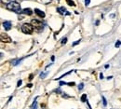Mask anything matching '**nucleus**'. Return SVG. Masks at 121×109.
Segmentation results:
<instances>
[{
  "label": "nucleus",
  "instance_id": "nucleus-20",
  "mask_svg": "<svg viewBox=\"0 0 121 109\" xmlns=\"http://www.w3.org/2000/svg\"><path fill=\"white\" fill-rule=\"evenodd\" d=\"M67 85H69V86H74L75 83H74V82H70V83H67Z\"/></svg>",
  "mask_w": 121,
  "mask_h": 109
},
{
  "label": "nucleus",
  "instance_id": "nucleus-13",
  "mask_svg": "<svg viewBox=\"0 0 121 109\" xmlns=\"http://www.w3.org/2000/svg\"><path fill=\"white\" fill-rule=\"evenodd\" d=\"M103 102H104V105L106 106V105H107V101H106V99L104 96H103Z\"/></svg>",
  "mask_w": 121,
  "mask_h": 109
},
{
  "label": "nucleus",
  "instance_id": "nucleus-9",
  "mask_svg": "<svg viewBox=\"0 0 121 109\" xmlns=\"http://www.w3.org/2000/svg\"><path fill=\"white\" fill-rule=\"evenodd\" d=\"M22 61V59H15V60H13V61H12V64H13L14 66H16V65L20 64Z\"/></svg>",
  "mask_w": 121,
  "mask_h": 109
},
{
  "label": "nucleus",
  "instance_id": "nucleus-11",
  "mask_svg": "<svg viewBox=\"0 0 121 109\" xmlns=\"http://www.w3.org/2000/svg\"><path fill=\"white\" fill-rule=\"evenodd\" d=\"M88 100H87V94H83L82 96H81V102H83V103H85V102H87Z\"/></svg>",
  "mask_w": 121,
  "mask_h": 109
},
{
  "label": "nucleus",
  "instance_id": "nucleus-24",
  "mask_svg": "<svg viewBox=\"0 0 121 109\" xmlns=\"http://www.w3.org/2000/svg\"><path fill=\"white\" fill-rule=\"evenodd\" d=\"M51 60L54 61V60H55V57H54V56H51Z\"/></svg>",
  "mask_w": 121,
  "mask_h": 109
},
{
  "label": "nucleus",
  "instance_id": "nucleus-7",
  "mask_svg": "<svg viewBox=\"0 0 121 109\" xmlns=\"http://www.w3.org/2000/svg\"><path fill=\"white\" fill-rule=\"evenodd\" d=\"M22 13H23V14H26V15H32V13H33V10H32L31 9H22Z\"/></svg>",
  "mask_w": 121,
  "mask_h": 109
},
{
  "label": "nucleus",
  "instance_id": "nucleus-14",
  "mask_svg": "<svg viewBox=\"0 0 121 109\" xmlns=\"http://www.w3.org/2000/svg\"><path fill=\"white\" fill-rule=\"evenodd\" d=\"M79 43H80V39H79V40H77V41H75V42L73 43V47L76 46V45H77V44H79Z\"/></svg>",
  "mask_w": 121,
  "mask_h": 109
},
{
  "label": "nucleus",
  "instance_id": "nucleus-8",
  "mask_svg": "<svg viewBox=\"0 0 121 109\" xmlns=\"http://www.w3.org/2000/svg\"><path fill=\"white\" fill-rule=\"evenodd\" d=\"M57 11L60 13V14H64L65 13V11H66V9H65V8L64 7H60V8H58L57 9Z\"/></svg>",
  "mask_w": 121,
  "mask_h": 109
},
{
  "label": "nucleus",
  "instance_id": "nucleus-5",
  "mask_svg": "<svg viewBox=\"0 0 121 109\" xmlns=\"http://www.w3.org/2000/svg\"><path fill=\"white\" fill-rule=\"evenodd\" d=\"M3 26H4L5 30L9 31V30H10V29H11V22H9V21L4 22H3Z\"/></svg>",
  "mask_w": 121,
  "mask_h": 109
},
{
  "label": "nucleus",
  "instance_id": "nucleus-19",
  "mask_svg": "<svg viewBox=\"0 0 121 109\" xmlns=\"http://www.w3.org/2000/svg\"><path fill=\"white\" fill-rule=\"evenodd\" d=\"M90 3H91V0H85V4H86V6H89Z\"/></svg>",
  "mask_w": 121,
  "mask_h": 109
},
{
  "label": "nucleus",
  "instance_id": "nucleus-2",
  "mask_svg": "<svg viewBox=\"0 0 121 109\" xmlns=\"http://www.w3.org/2000/svg\"><path fill=\"white\" fill-rule=\"evenodd\" d=\"M22 31L23 32L24 34H27V35L32 34L33 31H34V26L30 23H23L22 25Z\"/></svg>",
  "mask_w": 121,
  "mask_h": 109
},
{
  "label": "nucleus",
  "instance_id": "nucleus-23",
  "mask_svg": "<svg viewBox=\"0 0 121 109\" xmlns=\"http://www.w3.org/2000/svg\"><path fill=\"white\" fill-rule=\"evenodd\" d=\"M100 78H101V79H103V78H104V75H103V74H101V75H100Z\"/></svg>",
  "mask_w": 121,
  "mask_h": 109
},
{
  "label": "nucleus",
  "instance_id": "nucleus-16",
  "mask_svg": "<svg viewBox=\"0 0 121 109\" xmlns=\"http://www.w3.org/2000/svg\"><path fill=\"white\" fill-rule=\"evenodd\" d=\"M120 45H121V41H117V42L116 43V45H115V46H116V48H118Z\"/></svg>",
  "mask_w": 121,
  "mask_h": 109
},
{
  "label": "nucleus",
  "instance_id": "nucleus-12",
  "mask_svg": "<svg viewBox=\"0 0 121 109\" xmlns=\"http://www.w3.org/2000/svg\"><path fill=\"white\" fill-rule=\"evenodd\" d=\"M66 3H67L69 6H72V7H75V6H76V5H75V2L72 1V0H66Z\"/></svg>",
  "mask_w": 121,
  "mask_h": 109
},
{
  "label": "nucleus",
  "instance_id": "nucleus-18",
  "mask_svg": "<svg viewBox=\"0 0 121 109\" xmlns=\"http://www.w3.org/2000/svg\"><path fill=\"white\" fill-rule=\"evenodd\" d=\"M22 80H19L18 83H17V87H20V86L22 85Z\"/></svg>",
  "mask_w": 121,
  "mask_h": 109
},
{
  "label": "nucleus",
  "instance_id": "nucleus-3",
  "mask_svg": "<svg viewBox=\"0 0 121 109\" xmlns=\"http://www.w3.org/2000/svg\"><path fill=\"white\" fill-rule=\"evenodd\" d=\"M0 39H1V41L4 42V43H10V42H11L10 36H9L8 34H5V33H2V34L0 35Z\"/></svg>",
  "mask_w": 121,
  "mask_h": 109
},
{
  "label": "nucleus",
  "instance_id": "nucleus-1",
  "mask_svg": "<svg viewBox=\"0 0 121 109\" xmlns=\"http://www.w3.org/2000/svg\"><path fill=\"white\" fill-rule=\"evenodd\" d=\"M6 8L9 10H12V11H14L16 13H22V11L21 9V5L18 2H16V1H11L10 3H9L6 6Z\"/></svg>",
  "mask_w": 121,
  "mask_h": 109
},
{
  "label": "nucleus",
  "instance_id": "nucleus-22",
  "mask_svg": "<svg viewBox=\"0 0 121 109\" xmlns=\"http://www.w3.org/2000/svg\"><path fill=\"white\" fill-rule=\"evenodd\" d=\"M2 1H3V2H6V3H8V4L11 2V0H2Z\"/></svg>",
  "mask_w": 121,
  "mask_h": 109
},
{
  "label": "nucleus",
  "instance_id": "nucleus-10",
  "mask_svg": "<svg viewBox=\"0 0 121 109\" xmlns=\"http://www.w3.org/2000/svg\"><path fill=\"white\" fill-rule=\"evenodd\" d=\"M36 100H37V97L35 99V101H34V103H33V105H32V106H31V109L37 108V102H36Z\"/></svg>",
  "mask_w": 121,
  "mask_h": 109
},
{
  "label": "nucleus",
  "instance_id": "nucleus-15",
  "mask_svg": "<svg viewBox=\"0 0 121 109\" xmlns=\"http://www.w3.org/2000/svg\"><path fill=\"white\" fill-rule=\"evenodd\" d=\"M83 88H84V84H83V83H81V84L78 86V90H80V91H81Z\"/></svg>",
  "mask_w": 121,
  "mask_h": 109
},
{
  "label": "nucleus",
  "instance_id": "nucleus-4",
  "mask_svg": "<svg viewBox=\"0 0 121 109\" xmlns=\"http://www.w3.org/2000/svg\"><path fill=\"white\" fill-rule=\"evenodd\" d=\"M31 24H32L35 28H36V29H40V28H42V26H43L42 22H41V21H38V20H35V19L32 20Z\"/></svg>",
  "mask_w": 121,
  "mask_h": 109
},
{
  "label": "nucleus",
  "instance_id": "nucleus-6",
  "mask_svg": "<svg viewBox=\"0 0 121 109\" xmlns=\"http://www.w3.org/2000/svg\"><path fill=\"white\" fill-rule=\"evenodd\" d=\"M35 12L39 16V17H41V18H45L46 14L44 13V11H42V10H40V9H35Z\"/></svg>",
  "mask_w": 121,
  "mask_h": 109
},
{
  "label": "nucleus",
  "instance_id": "nucleus-17",
  "mask_svg": "<svg viewBox=\"0 0 121 109\" xmlns=\"http://www.w3.org/2000/svg\"><path fill=\"white\" fill-rule=\"evenodd\" d=\"M66 41H67V38L65 37V38H63V39L61 40V44H65V43H66Z\"/></svg>",
  "mask_w": 121,
  "mask_h": 109
},
{
  "label": "nucleus",
  "instance_id": "nucleus-21",
  "mask_svg": "<svg viewBox=\"0 0 121 109\" xmlns=\"http://www.w3.org/2000/svg\"><path fill=\"white\" fill-rule=\"evenodd\" d=\"M65 84H67V83H65V82H63V81H60V86H62V85H65Z\"/></svg>",
  "mask_w": 121,
  "mask_h": 109
}]
</instances>
